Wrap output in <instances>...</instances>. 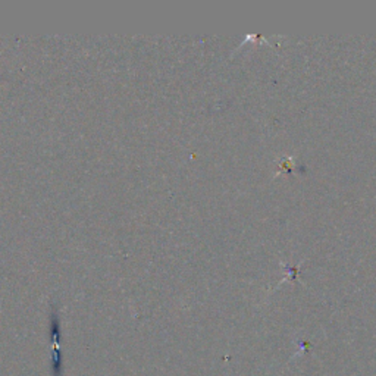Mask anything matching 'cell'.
<instances>
[{"label":"cell","mask_w":376,"mask_h":376,"mask_svg":"<svg viewBox=\"0 0 376 376\" xmlns=\"http://www.w3.org/2000/svg\"><path fill=\"white\" fill-rule=\"evenodd\" d=\"M52 358H53V375L62 376V356H60V344H59V333L56 329V324L53 325V340H52Z\"/></svg>","instance_id":"obj_1"}]
</instances>
